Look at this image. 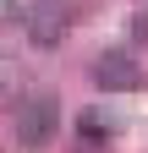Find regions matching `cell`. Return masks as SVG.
<instances>
[{
	"label": "cell",
	"instance_id": "obj_3",
	"mask_svg": "<svg viewBox=\"0 0 148 153\" xmlns=\"http://www.w3.org/2000/svg\"><path fill=\"white\" fill-rule=\"evenodd\" d=\"M93 82L110 88V93H132V88H143V66L126 49H99L93 55Z\"/></svg>",
	"mask_w": 148,
	"mask_h": 153
},
{
	"label": "cell",
	"instance_id": "obj_2",
	"mask_svg": "<svg viewBox=\"0 0 148 153\" xmlns=\"http://www.w3.org/2000/svg\"><path fill=\"white\" fill-rule=\"evenodd\" d=\"M71 22H77V16H71V0H28V11H22V33H28L39 49L66 44Z\"/></svg>",
	"mask_w": 148,
	"mask_h": 153
},
{
	"label": "cell",
	"instance_id": "obj_4",
	"mask_svg": "<svg viewBox=\"0 0 148 153\" xmlns=\"http://www.w3.org/2000/svg\"><path fill=\"white\" fill-rule=\"evenodd\" d=\"M77 131H82L88 142H104L110 131H115V120H110V109H99V104H88V109L77 115Z\"/></svg>",
	"mask_w": 148,
	"mask_h": 153
},
{
	"label": "cell",
	"instance_id": "obj_1",
	"mask_svg": "<svg viewBox=\"0 0 148 153\" xmlns=\"http://www.w3.org/2000/svg\"><path fill=\"white\" fill-rule=\"evenodd\" d=\"M11 126H16V142H22V148H44L55 137V126H61L55 93H22L16 109H11Z\"/></svg>",
	"mask_w": 148,
	"mask_h": 153
}]
</instances>
